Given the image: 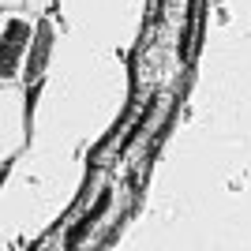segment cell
Here are the masks:
<instances>
[{
	"label": "cell",
	"instance_id": "obj_1",
	"mask_svg": "<svg viewBox=\"0 0 251 251\" xmlns=\"http://www.w3.org/2000/svg\"><path fill=\"white\" fill-rule=\"evenodd\" d=\"M30 34H34V26L26 19H19V15H8L0 23V83H11L23 72V56H26Z\"/></svg>",
	"mask_w": 251,
	"mask_h": 251
},
{
	"label": "cell",
	"instance_id": "obj_2",
	"mask_svg": "<svg viewBox=\"0 0 251 251\" xmlns=\"http://www.w3.org/2000/svg\"><path fill=\"white\" fill-rule=\"evenodd\" d=\"M49 49H52V26L49 23H38L30 34V45H26V56H23V79L26 83H38L45 72V64H49Z\"/></svg>",
	"mask_w": 251,
	"mask_h": 251
}]
</instances>
